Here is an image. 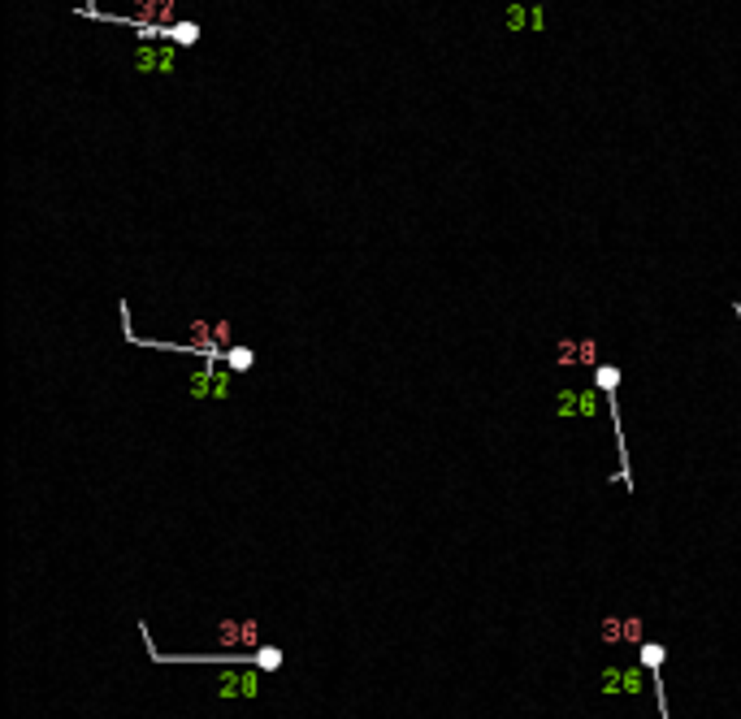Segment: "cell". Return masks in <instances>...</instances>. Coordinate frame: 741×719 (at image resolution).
<instances>
[{"mask_svg": "<svg viewBox=\"0 0 741 719\" xmlns=\"http://www.w3.org/2000/svg\"><path fill=\"white\" fill-rule=\"evenodd\" d=\"M555 416H599V395L594 390H559L555 395Z\"/></svg>", "mask_w": 741, "mask_h": 719, "instance_id": "6da1fadb", "label": "cell"}, {"mask_svg": "<svg viewBox=\"0 0 741 719\" xmlns=\"http://www.w3.org/2000/svg\"><path fill=\"white\" fill-rule=\"evenodd\" d=\"M135 65H139V70H148V74H160V70H173V48H139V57H135Z\"/></svg>", "mask_w": 741, "mask_h": 719, "instance_id": "7a4b0ae2", "label": "cell"}, {"mask_svg": "<svg viewBox=\"0 0 741 719\" xmlns=\"http://www.w3.org/2000/svg\"><path fill=\"white\" fill-rule=\"evenodd\" d=\"M191 390H196V395H230V377H217V373H196V377H191Z\"/></svg>", "mask_w": 741, "mask_h": 719, "instance_id": "3957f363", "label": "cell"}, {"mask_svg": "<svg viewBox=\"0 0 741 719\" xmlns=\"http://www.w3.org/2000/svg\"><path fill=\"white\" fill-rule=\"evenodd\" d=\"M217 689H221V693H256V676H238V672H225Z\"/></svg>", "mask_w": 741, "mask_h": 719, "instance_id": "277c9868", "label": "cell"}, {"mask_svg": "<svg viewBox=\"0 0 741 719\" xmlns=\"http://www.w3.org/2000/svg\"><path fill=\"white\" fill-rule=\"evenodd\" d=\"M169 39H173V44H196V39H200V26H196V22H178V26H169Z\"/></svg>", "mask_w": 741, "mask_h": 719, "instance_id": "5b68a950", "label": "cell"}, {"mask_svg": "<svg viewBox=\"0 0 741 719\" xmlns=\"http://www.w3.org/2000/svg\"><path fill=\"white\" fill-rule=\"evenodd\" d=\"M594 382H599V390H607V395H611V390L620 386V368H616V364H603L599 373H594Z\"/></svg>", "mask_w": 741, "mask_h": 719, "instance_id": "8992f818", "label": "cell"}, {"mask_svg": "<svg viewBox=\"0 0 741 719\" xmlns=\"http://www.w3.org/2000/svg\"><path fill=\"white\" fill-rule=\"evenodd\" d=\"M225 360H230L234 368H243V373L252 368V351H247V347H234V351H225Z\"/></svg>", "mask_w": 741, "mask_h": 719, "instance_id": "52a82bcc", "label": "cell"}, {"mask_svg": "<svg viewBox=\"0 0 741 719\" xmlns=\"http://www.w3.org/2000/svg\"><path fill=\"white\" fill-rule=\"evenodd\" d=\"M641 659H646V667H659L664 663V646H641Z\"/></svg>", "mask_w": 741, "mask_h": 719, "instance_id": "ba28073f", "label": "cell"}]
</instances>
